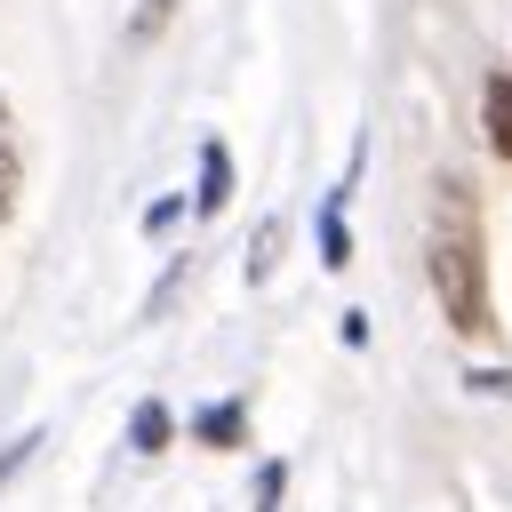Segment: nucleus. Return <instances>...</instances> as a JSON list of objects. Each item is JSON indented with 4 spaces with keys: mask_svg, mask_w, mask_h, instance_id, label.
Returning <instances> with one entry per match:
<instances>
[{
    "mask_svg": "<svg viewBox=\"0 0 512 512\" xmlns=\"http://www.w3.org/2000/svg\"><path fill=\"white\" fill-rule=\"evenodd\" d=\"M424 272L456 336H488V248H480V208L464 176L432 184V232H424Z\"/></svg>",
    "mask_w": 512,
    "mask_h": 512,
    "instance_id": "obj_1",
    "label": "nucleus"
},
{
    "mask_svg": "<svg viewBox=\"0 0 512 512\" xmlns=\"http://www.w3.org/2000/svg\"><path fill=\"white\" fill-rule=\"evenodd\" d=\"M224 200H232V152L208 136V144H200V192H192V208H200V216H216Z\"/></svg>",
    "mask_w": 512,
    "mask_h": 512,
    "instance_id": "obj_2",
    "label": "nucleus"
},
{
    "mask_svg": "<svg viewBox=\"0 0 512 512\" xmlns=\"http://www.w3.org/2000/svg\"><path fill=\"white\" fill-rule=\"evenodd\" d=\"M344 200H352V184H336V192L320 200V264H328V272H344V264H352V232H344Z\"/></svg>",
    "mask_w": 512,
    "mask_h": 512,
    "instance_id": "obj_3",
    "label": "nucleus"
},
{
    "mask_svg": "<svg viewBox=\"0 0 512 512\" xmlns=\"http://www.w3.org/2000/svg\"><path fill=\"white\" fill-rule=\"evenodd\" d=\"M480 120H488V144L512 160V72H488V88H480Z\"/></svg>",
    "mask_w": 512,
    "mask_h": 512,
    "instance_id": "obj_4",
    "label": "nucleus"
},
{
    "mask_svg": "<svg viewBox=\"0 0 512 512\" xmlns=\"http://www.w3.org/2000/svg\"><path fill=\"white\" fill-rule=\"evenodd\" d=\"M240 432H248V408L240 400H216V408L192 416V440H208V448H240Z\"/></svg>",
    "mask_w": 512,
    "mask_h": 512,
    "instance_id": "obj_5",
    "label": "nucleus"
},
{
    "mask_svg": "<svg viewBox=\"0 0 512 512\" xmlns=\"http://www.w3.org/2000/svg\"><path fill=\"white\" fill-rule=\"evenodd\" d=\"M16 192H24V160H16V128H8V104H0V224L16 216Z\"/></svg>",
    "mask_w": 512,
    "mask_h": 512,
    "instance_id": "obj_6",
    "label": "nucleus"
},
{
    "mask_svg": "<svg viewBox=\"0 0 512 512\" xmlns=\"http://www.w3.org/2000/svg\"><path fill=\"white\" fill-rule=\"evenodd\" d=\"M128 448H136V456H160V448H168V408H160V400H144V408L128 416Z\"/></svg>",
    "mask_w": 512,
    "mask_h": 512,
    "instance_id": "obj_7",
    "label": "nucleus"
},
{
    "mask_svg": "<svg viewBox=\"0 0 512 512\" xmlns=\"http://www.w3.org/2000/svg\"><path fill=\"white\" fill-rule=\"evenodd\" d=\"M168 16H176V0H136V8H128V32H120V40H128V48H152V40L168 32Z\"/></svg>",
    "mask_w": 512,
    "mask_h": 512,
    "instance_id": "obj_8",
    "label": "nucleus"
},
{
    "mask_svg": "<svg viewBox=\"0 0 512 512\" xmlns=\"http://www.w3.org/2000/svg\"><path fill=\"white\" fill-rule=\"evenodd\" d=\"M272 256H280V216L256 224V240H248V280H272Z\"/></svg>",
    "mask_w": 512,
    "mask_h": 512,
    "instance_id": "obj_9",
    "label": "nucleus"
},
{
    "mask_svg": "<svg viewBox=\"0 0 512 512\" xmlns=\"http://www.w3.org/2000/svg\"><path fill=\"white\" fill-rule=\"evenodd\" d=\"M280 488H288V464H264V472H256V512H272Z\"/></svg>",
    "mask_w": 512,
    "mask_h": 512,
    "instance_id": "obj_10",
    "label": "nucleus"
},
{
    "mask_svg": "<svg viewBox=\"0 0 512 512\" xmlns=\"http://www.w3.org/2000/svg\"><path fill=\"white\" fill-rule=\"evenodd\" d=\"M176 216H184V200H152V208H144V232H168Z\"/></svg>",
    "mask_w": 512,
    "mask_h": 512,
    "instance_id": "obj_11",
    "label": "nucleus"
},
{
    "mask_svg": "<svg viewBox=\"0 0 512 512\" xmlns=\"http://www.w3.org/2000/svg\"><path fill=\"white\" fill-rule=\"evenodd\" d=\"M32 448H40V432H24V440H16V448H8V456H0V480H8V472H16V464H24V456H32Z\"/></svg>",
    "mask_w": 512,
    "mask_h": 512,
    "instance_id": "obj_12",
    "label": "nucleus"
}]
</instances>
